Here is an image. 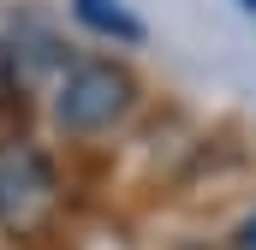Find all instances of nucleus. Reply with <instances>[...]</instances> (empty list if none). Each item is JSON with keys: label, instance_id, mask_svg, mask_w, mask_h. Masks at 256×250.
<instances>
[{"label": "nucleus", "instance_id": "nucleus-2", "mask_svg": "<svg viewBox=\"0 0 256 250\" xmlns=\"http://www.w3.org/2000/svg\"><path fill=\"white\" fill-rule=\"evenodd\" d=\"M72 6V18L90 30V36H102V42H114V48H143V18L131 12L126 0H66Z\"/></svg>", "mask_w": 256, "mask_h": 250}, {"label": "nucleus", "instance_id": "nucleus-4", "mask_svg": "<svg viewBox=\"0 0 256 250\" xmlns=\"http://www.w3.org/2000/svg\"><path fill=\"white\" fill-rule=\"evenodd\" d=\"M238 6H244V12H256V0H238Z\"/></svg>", "mask_w": 256, "mask_h": 250}, {"label": "nucleus", "instance_id": "nucleus-1", "mask_svg": "<svg viewBox=\"0 0 256 250\" xmlns=\"http://www.w3.org/2000/svg\"><path fill=\"white\" fill-rule=\"evenodd\" d=\"M137 72L114 54H96V60H66V72L54 78V125L72 137H102L114 125L131 120L137 108Z\"/></svg>", "mask_w": 256, "mask_h": 250}, {"label": "nucleus", "instance_id": "nucleus-3", "mask_svg": "<svg viewBox=\"0 0 256 250\" xmlns=\"http://www.w3.org/2000/svg\"><path fill=\"white\" fill-rule=\"evenodd\" d=\"M232 250H256V214L238 226V238H232Z\"/></svg>", "mask_w": 256, "mask_h": 250}]
</instances>
